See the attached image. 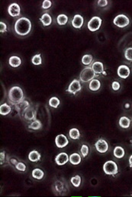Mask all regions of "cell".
Segmentation results:
<instances>
[{
	"instance_id": "obj_1",
	"label": "cell",
	"mask_w": 132,
	"mask_h": 197,
	"mask_svg": "<svg viewBox=\"0 0 132 197\" xmlns=\"http://www.w3.org/2000/svg\"><path fill=\"white\" fill-rule=\"evenodd\" d=\"M14 28L15 32L18 35L21 36L26 35L31 30L32 23L27 18H21L15 22Z\"/></svg>"
},
{
	"instance_id": "obj_2",
	"label": "cell",
	"mask_w": 132,
	"mask_h": 197,
	"mask_svg": "<svg viewBox=\"0 0 132 197\" xmlns=\"http://www.w3.org/2000/svg\"><path fill=\"white\" fill-rule=\"evenodd\" d=\"M52 189L56 196H64L69 191L67 183L63 178L56 180L52 186Z\"/></svg>"
},
{
	"instance_id": "obj_3",
	"label": "cell",
	"mask_w": 132,
	"mask_h": 197,
	"mask_svg": "<svg viewBox=\"0 0 132 197\" xmlns=\"http://www.w3.org/2000/svg\"><path fill=\"white\" fill-rule=\"evenodd\" d=\"M9 99L13 105L18 104L23 100L24 93L22 89L18 86L10 88L8 93Z\"/></svg>"
},
{
	"instance_id": "obj_4",
	"label": "cell",
	"mask_w": 132,
	"mask_h": 197,
	"mask_svg": "<svg viewBox=\"0 0 132 197\" xmlns=\"http://www.w3.org/2000/svg\"><path fill=\"white\" fill-rule=\"evenodd\" d=\"M96 76V74L94 72L92 68L88 67L82 70L80 74V79L83 82H89L92 81Z\"/></svg>"
},
{
	"instance_id": "obj_5",
	"label": "cell",
	"mask_w": 132,
	"mask_h": 197,
	"mask_svg": "<svg viewBox=\"0 0 132 197\" xmlns=\"http://www.w3.org/2000/svg\"><path fill=\"white\" fill-rule=\"evenodd\" d=\"M104 171L108 175H115L118 173V168L116 163L113 161H108L103 166Z\"/></svg>"
},
{
	"instance_id": "obj_6",
	"label": "cell",
	"mask_w": 132,
	"mask_h": 197,
	"mask_svg": "<svg viewBox=\"0 0 132 197\" xmlns=\"http://www.w3.org/2000/svg\"><path fill=\"white\" fill-rule=\"evenodd\" d=\"M113 23L118 27L124 28L129 25L130 23V20L129 18L126 15L120 14L115 17L113 20Z\"/></svg>"
},
{
	"instance_id": "obj_7",
	"label": "cell",
	"mask_w": 132,
	"mask_h": 197,
	"mask_svg": "<svg viewBox=\"0 0 132 197\" xmlns=\"http://www.w3.org/2000/svg\"><path fill=\"white\" fill-rule=\"evenodd\" d=\"M102 24V19L98 16H95L88 22V27L91 32H95L98 30Z\"/></svg>"
},
{
	"instance_id": "obj_8",
	"label": "cell",
	"mask_w": 132,
	"mask_h": 197,
	"mask_svg": "<svg viewBox=\"0 0 132 197\" xmlns=\"http://www.w3.org/2000/svg\"><path fill=\"white\" fill-rule=\"evenodd\" d=\"M81 89V86L79 81L77 79H74L70 84L68 90H66V91L75 95L78 91H80Z\"/></svg>"
},
{
	"instance_id": "obj_9",
	"label": "cell",
	"mask_w": 132,
	"mask_h": 197,
	"mask_svg": "<svg viewBox=\"0 0 132 197\" xmlns=\"http://www.w3.org/2000/svg\"><path fill=\"white\" fill-rule=\"evenodd\" d=\"M95 148L101 153H106L108 150L109 146L106 140L100 139L95 143Z\"/></svg>"
},
{
	"instance_id": "obj_10",
	"label": "cell",
	"mask_w": 132,
	"mask_h": 197,
	"mask_svg": "<svg viewBox=\"0 0 132 197\" xmlns=\"http://www.w3.org/2000/svg\"><path fill=\"white\" fill-rule=\"evenodd\" d=\"M55 142L56 145L58 148H63L68 144L69 140L64 134H59L56 137Z\"/></svg>"
},
{
	"instance_id": "obj_11",
	"label": "cell",
	"mask_w": 132,
	"mask_h": 197,
	"mask_svg": "<svg viewBox=\"0 0 132 197\" xmlns=\"http://www.w3.org/2000/svg\"><path fill=\"white\" fill-rule=\"evenodd\" d=\"M69 160L68 155L67 153H61L57 155L55 158V161L57 165H63L67 163Z\"/></svg>"
},
{
	"instance_id": "obj_12",
	"label": "cell",
	"mask_w": 132,
	"mask_h": 197,
	"mask_svg": "<svg viewBox=\"0 0 132 197\" xmlns=\"http://www.w3.org/2000/svg\"><path fill=\"white\" fill-rule=\"evenodd\" d=\"M118 74L121 78L126 79L128 77L130 74V70L126 65H121L118 68Z\"/></svg>"
},
{
	"instance_id": "obj_13",
	"label": "cell",
	"mask_w": 132,
	"mask_h": 197,
	"mask_svg": "<svg viewBox=\"0 0 132 197\" xmlns=\"http://www.w3.org/2000/svg\"><path fill=\"white\" fill-rule=\"evenodd\" d=\"M8 11L10 16L16 17L19 16L20 15L21 9L18 4H11L8 7Z\"/></svg>"
},
{
	"instance_id": "obj_14",
	"label": "cell",
	"mask_w": 132,
	"mask_h": 197,
	"mask_svg": "<svg viewBox=\"0 0 132 197\" xmlns=\"http://www.w3.org/2000/svg\"><path fill=\"white\" fill-rule=\"evenodd\" d=\"M36 111L33 108L29 107L25 111L23 116H24V119H26V120H28V121H31V120L35 119V118H36Z\"/></svg>"
},
{
	"instance_id": "obj_15",
	"label": "cell",
	"mask_w": 132,
	"mask_h": 197,
	"mask_svg": "<svg viewBox=\"0 0 132 197\" xmlns=\"http://www.w3.org/2000/svg\"><path fill=\"white\" fill-rule=\"evenodd\" d=\"M84 22L83 18L80 15H75L72 21V24L75 29H80L82 26Z\"/></svg>"
},
{
	"instance_id": "obj_16",
	"label": "cell",
	"mask_w": 132,
	"mask_h": 197,
	"mask_svg": "<svg viewBox=\"0 0 132 197\" xmlns=\"http://www.w3.org/2000/svg\"><path fill=\"white\" fill-rule=\"evenodd\" d=\"M15 106L16 107V109L18 111L19 113H21L22 116L24 115V113L25 111L30 107V104L29 102L27 101H23L18 103V104H15Z\"/></svg>"
},
{
	"instance_id": "obj_17",
	"label": "cell",
	"mask_w": 132,
	"mask_h": 197,
	"mask_svg": "<svg viewBox=\"0 0 132 197\" xmlns=\"http://www.w3.org/2000/svg\"><path fill=\"white\" fill-rule=\"evenodd\" d=\"M93 71L95 74H101L104 72L103 64L101 62H95L92 65V66Z\"/></svg>"
},
{
	"instance_id": "obj_18",
	"label": "cell",
	"mask_w": 132,
	"mask_h": 197,
	"mask_svg": "<svg viewBox=\"0 0 132 197\" xmlns=\"http://www.w3.org/2000/svg\"><path fill=\"white\" fill-rule=\"evenodd\" d=\"M21 58L16 56H11L9 60L10 65L14 68L19 66V65H21Z\"/></svg>"
},
{
	"instance_id": "obj_19",
	"label": "cell",
	"mask_w": 132,
	"mask_h": 197,
	"mask_svg": "<svg viewBox=\"0 0 132 197\" xmlns=\"http://www.w3.org/2000/svg\"><path fill=\"white\" fill-rule=\"evenodd\" d=\"M101 87V83L100 81L96 79H92L89 84V88L92 91H97Z\"/></svg>"
},
{
	"instance_id": "obj_20",
	"label": "cell",
	"mask_w": 132,
	"mask_h": 197,
	"mask_svg": "<svg viewBox=\"0 0 132 197\" xmlns=\"http://www.w3.org/2000/svg\"><path fill=\"white\" fill-rule=\"evenodd\" d=\"M69 160L73 165H78L81 162V157L77 153H73L70 155Z\"/></svg>"
},
{
	"instance_id": "obj_21",
	"label": "cell",
	"mask_w": 132,
	"mask_h": 197,
	"mask_svg": "<svg viewBox=\"0 0 132 197\" xmlns=\"http://www.w3.org/2000/svg\"><path fill=\"white\" fill-rule=\"evenodd\" d=\"M41 155L38 152L34 150L29 153V159L31 161L35 162L39 161L40 159Z\"/></svg>"
},
{
	"instance_id": "obj_22",
	"label": "cell",
	"mask_w": 132,
	"mask_h": 197,
	"mask_svg": "<svg viewBox=\"0 0 132 197\" xmlns=\"http://www.w3.org/2000/svg\"><path fill=\"white\" fill-rule=\"evenodd\" d=\"M40 20L41 21L43 25L45 26L50 25L52 22V18L51 16L48 13H44L42 16L41 18H40Z\"/></svg>"
},
{
	"instance_id": "obj_23",
	"label": "cell",
	"mask_w": 132,
	"mask_h": 197,
	"mask_svg": "<svg viewBox=\"0 0 132 197\" xmlns=\"http://www.w3.org/2000/svg\"><path fill=\"white\" fill-rule=\"evenodd\" d=\"M32 174V177H33L34 178L40 180L43 178L44 175V173L41 169L36 168L33 170Z\"/></svg>"
},
{
	"instance_id": "obj_24",
	"label": "cell",
	"mask_w": 132,
	"mask_h": 197,
	"mask_svg": "<svg viewBox=\"0 0 132 197\" xmlns=\"http://www.w3.org/2000/svg\"><path fill=\"white\" fill-rule=\"evenodd\" d=\"M130 120L127 117H121V119H119V125L121 128H127L130 126Z\"/></svg>"
},
{
	"instance_id": "obj_25",
	"label": "cell",
	"mask_w": 132,
	"mask_h": 197,
	"mask_svg": "<svg viewBox=\"0 0 132 197\" xmlns=\"http://www.w3.org/2000/svg\"><path fill=\"white\" fill-rule=\"evenodd\" d=\"M11 107L7 103L2 104L0 106V114L1 115H8L11 112Z\"/></svg>"
},
{
	"instance_id": "obj_26",
	"label": "cell",
	"mask_w": 132,
	"mask_h": 197,
	"mask_svg": "<svg viewBox=\"0 0 132 197\" xmlns=\"http://www.w3.org/2000/svg\"><path fill=\"white\" fill-rule=\"evenodd\" d=\"M113 154L115 157H116V158L119 159L121 158L124 155V149L121 147H119V146L116 147L113 151Z\"/></svg>"
},
{
	"instance_id": "obj_27",
	"label": "cell",
	"mask_w": 132,
	"mask_h": 197,
	"mask_svg": "<svg viewBox=\"0 0 132 197\" xmlns=\"http://www.w3.org/2000/svg\"><path fill=\"white\" fill-rule=\"evenodd\" d=\"M69 136L73 140H78V139H79L80 136L79 131L78 129L74 128L70 129V131H69Z\"/></svg>"
},
{
	"instance_id": "obj_28",
	"label": "cell",
	"mask_w": 132,
	"mask_h": 197,
	"mask_svg": "<svg viewBox=\"0 0 132 197\" xmlns=\"http://www.w3.org/2000/svg\"><path fill=\"white\" fill-rule=\"evenodd\" d=\"M68 18L66 15L60 14L57 16V21L59 25H65L68 22Z\"/></svg>"
},
{
	"instance_id": "obj_29",
	"label": "cell",
	"mask_w": 132,
	"mask_h": 197,
	"mask_svg": "<svg viewBox=\"0 0 132 197\" xmlns=\"http://www.w3.org/2000/svg\"><path fill=\"white\" fill-rule=\"evenodd\" d=\"M42 123L38 120H35L32 122L31 124L29 125V128L34 129V130H38L42 128Z\"/></svg>"
},
{
	"instance_id": "obj_30",
	"label": "cell",
	"mask_w": 132,
	"mask_h": 197,
	"mask_svg": "<svg viewBox=\"0 0 132 197\" xmlns=\"http://www.w3.org/2000/svg\"><path fill=\"white\" fill-rule=\"evenodd\" d=\"M81 177L79 175H77L74 177H72L71 179V182L74 186L78 188L80 186L81 183Z\"/></svg>"
},
{
	"instance_id": "obj_31",
	"label": "cell",
	"mask_w": 132,
	"mask_h": 197,
	"mask_svg": "<svg viewBox=\"0 0 132 197\" xmlns=\"http://www.w3.org/2000/svg\"><path fill=\"white\" fill-rule=\"evenodd\" d=\"M60 104V101L56 97H52L49 101L50 106L54 108H57Z\"/></svg>"
},
{
	"instance_id": "obj_32",
	"label": "cell",
	"mask_w": 132,
	"mask_h": 197,
	"mask_svg": "<svg viewBox=\"0 0 132 197\" xmlns=\"http://www.w3.org/2000/svg\"><path fill=\"white\" fill-rule=\"evenodd\" d=\"M92 61V56L91 55H85L82 58V62L85 65H89Z\"/></svg>"
},
{
	"instance_id": "obj_33",
	"label": "cell",
	"mask_w": 132,
	"mask_h": 197,
	"mask_svg": "<svg viewBox=\"0 0 132 197\" xmlns=\"http://www.w3.org/2000/svg\"><path fill=\"white\" fill-rule=\"evenodd\" d=\"M32 62L35 65H39L42 64V58L41 54H37L34 56L32 59Z\"/></svg>"
},
{
	"instance_id": "obj_34",
	"label": "cell",
	"mask_w": 132,
	"mask_h": 197,
	"mask_svg": "<svg viewBox=\"0 0 132 197\" xmlns=\"http://www.w3.org/2000/svg\"><path fill=\"white\" fill-rule=\"evenodd\" d=\"M124 56L129 61H132V48H129L124 52Z\"/></svg>"
},
{
	"instance_id": "obj_35",
	"label": "cell",
	"mask_w": 132,
	"mask_h": 197,
	"mask_svg": "<svg viewBox=\"0 0 132 197\" xmlns=\"http://www.w3.org/2000/svg\"><path fill=\"white\" fill-rule=\"evenodd\" d=\"M80 152L83 157H85L89 154V148L88 146L85 145H83L81 147Z\"/></svg>"
},
{
	"instance_id": "obj_36",
	"label": "cell",
	"mask_w": 132,
	"mask_h": 197,
	"mask_svg": "<svg viewBox=\"0 0 132 197\" xmlns=\"http://www.w3.org/2000/svg\"><path fill=\"white\" fill-rule=\"evenodd\" d=\"M16 168L21 171H25L26 170V166L22 162H18L15 165Z\"/></svg>"
},
{
	"instance_id": "obj_37",
	"label": "cell",
	"mask_w": 132,
	"mask_h": 197,
	"mask_svg": "<svg viewBox=\"0 0 132 197\" xmlns=\"http://www.w3.org/2000/svg\"><path fill=\"white\" fill-rule=\"evenodd\" d=\"M51 4L52 3L50 0H45L42 4V8L44 9H47L51 7Z\"/></svg>"
},
{
	"instance_id": "obj_38",
	"label": "cell",
	"mask_w": 132,
	"mask_h": 197,
	"mask_svg": "<svg viewBox=\"0 0 132 197\" xmlns=\"http://www.w3.org/2000/svg\"><path fill=\"white\" fill-rule=\"evenodd\" d=\"M120 87H121V85H120L119 82H112V88L114 91H118L120 88Z\"/></svg>"
},
{
	"instance_id": "obj_39",
	"label": "cell",
	"mask_w": 132,
	"mask_h": 197,
	"mask_svg": "<svg viewBox=\"0 0 132 197\" xmlns=\"http://www.w3.org/2000/svg\"><path fill=\"white\" fill-rule=\"evenodd\" d=\"M0 32L3 33L7 31V25L5 23L0 22Z\"/></svg>"
},
{
	"instance_id": "obj_40",
	"label": "cell",
	"mask_w": 132,
	"mask_h": 197,
	"mask_svg": "<svg viewBox=\"0 0 132 197\" xmlns=\"http://www.w3.org/2000/svg\"><path fill=\"white\" fill-rule=\"evenodd\" d=\"M5 158H6V155H5V152H2L0 153V163L1 165L3 164L4 162H5Z\"/></svg>"
},
{
	"instance_id": "obj_41",
	"label": "cell",
	"mask_w": 132,
	"mask_h": 197,
	"mask_svg": "<svg viewBox=\"0 0 132 197\" xmlns=\"http://www.w3.org/2000/svg\"><path fill=\"white\" fill-rule=\"evenodd\" d=\"M98 4L99 5V6L103 7L106 6L107 4H108V1L107 0H99L98 1Z\"/></svg>"
},
{
	"instance_id": "obj_42",
	"label": "cell",
	"mask_w": 132,
	"mask_h": 197,
	"mask_svg": "<svg viewBox=\"0 0 132 197\" xmlns=\"http://www.w3.org/2000/svg\"><path fill=\"white\" fill-rule=\"evenodd\" d=\"M10 161L11 162V164H13L14 165H16V164H18V162L17 160L15 159H14V158H12V159H10Z\"/></svg>"
},
{
	"instance_id": "obj_43",
	"label": "cell",
	"mask_w": 132,
	"mask_h": 197,
	"mask_svg": "<svg viewBox=\"0 0 132 197\" xmlns=\"http://www.w3.org/2000/svg\"><path fill=\"white\" fill-rule=\"evenodd\" d=\"M129 163H130V167H132V155H131L129 158Z\"/></svg>"
},
{
	"instance_id": "obj_44",
	"label": "cell",
	"mask_w": 132,
	"mask_h": 197,
	"mask_svg": "<svg viewBox=\"0 0 132 197\" xmlns=\"http://www.w3.org/2000/svg\"><path fill=\"white\" fill-rule=\"evenodd\" d=\"M129 106H130V105H129V104H126V105H125V107H126V108H129Z\"/></svg>"
},
{
	"instance_id": "obj_45",
	"label": "cell",
	"mask_w": 132,
	"mask_h": 197,
	"mask_svg": "<svg viewBox=\"0 0 132 197\" xmlns=\"http://www.w3.org/2000/svg\"></svg>"
}]
</instances>
